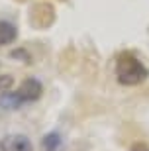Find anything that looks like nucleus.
Returning a JSON list of instances; mask_svg holds the SVG:
<instances>
[{"label":"nucleus","instance_id":"nucleus-1","mask_svg":"<svg viewBox=\"0 0 149 151\" xmlns=\"http://www.w3.org/2000/svg\"><path fill=\"white\" fill-rule=\"evenodd\" d=\"M149 69L139 61V57L132 51H120L116 55V81L122 86H135L145 83Z\"/></svg>","mask_w":149,"mask_h":151},{"label":"nucleus","instance_id":"nucleus-2","mask_svg":"<svg viewBox=\"0 0 149 151\" xmlns=\"http://www.w3.org/2000/svg\"><path fill=\"white\" fill-rule=\"evenodd\" d=\"M16 92L20 94V98H22L24 104H26V102H35V100L41 98V94H43V84L39 83L37 78L28 77V78L22 81V84H20V88H18Z\"/></svg>","mask_w":149,"mask_h":151},{"label":"nucleus","instance_id":"nucleus-3","mask_svg":"<svg viewBox=\"0 0 149 151\" xmlns=\"http://www.w3.org/2000/svg\"><path fill=\"white\" fill-rule=\"evenodd\" d=\"M0 151H33V143L24 134L6 135L0 139Z\"/></svg>","mask_w":149,"mask_h":151},{"label":"nucleus","instance_id":"nucleus-4","mask_svg":"<svg viewBox=\"0 0 149 151\" xmlns=\"http://www.w3.org/2000/svg\"><path fill=\"white\" fill-rule=\"evenodd\" d=\"M18 39V28L10 20H0V47L14 43Z\"/></svg>","mask_w":149,"mask_h":151},{"label":"nucleus","instance_id":"nucleus-5","mask_svg":"<svg viewBox=\"0 0 149 151\" xmlns=\"http://www.w3.org/2000/svg\"><path fill=\"white\" fill-rule=\"evenodd\" d=\"M22 104L24 102L16 90H4L0 94V108H4V110H18Z\"/></svg>","mask_w":149,"mask_h":151},{"label":"nucleus","instance_id":"nucleus-6","mask_svg":"<svg viewBox=\"0 0 149 151\" xmlns=\"http://www.w3.org/2000/svg\"><path fill=\"white\" fill-rule=\"evenodd\" d=\"M41 147H43V151H61L63 149V135L59 132L45 134L41 139Z\"/></svg>","mask_w":149,"mask_h":151},{"label":"nucleus","instance_id":"nucleus-7","mask_svg":"<svg viewBox=\"0 0 149 151\" xmlns=\"http://www.w3.org/2000/svg\"><path fill=\"white\" fill-rule=\"evenodd\" d=\"M12 84H14V77L12 75H0V94L4 90H10Z\"/></svg>","mask_w":149,"mask_h":151},{"label":"nucleus","instance_id":"nucleus-8","mask_svg":"<svg viewBox=\"0 0 149 151\" xmlns=\"http://www.w3.org/2000/svg\"><path fill=\"white\" fill-rule=\"evenodd\" d=\"M12 59H20V61H26V63L32 61V57H30V53H28L26 49H16V51H12Z\"/></svg>","mask_w":149,"mask_h":151},{"label":"nucleus","instance_id":"nucleus-9","mask_svg":"<svg viewBox=\"0 0 149 151\" xmlns=\"http://www.w3.org/2000/svg\"><path fill=\"white\" fill-rule=\"evenodd\" d=\"M130 151H149V143H145V141H135V143H132Z\"/></svg>","mask_w":149,"mask_h":151}]
</instances>
